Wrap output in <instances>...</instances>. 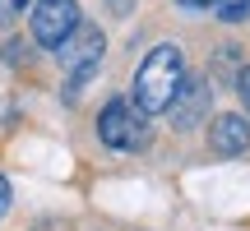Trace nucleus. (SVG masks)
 <instances>
[{
  "instance_id": "f257e3e1",
  "label": "nucleus",
  "mask_w": 250,
  "mask_h": 231,
  "mask_svg": "<svg viewBox=\"0 0 250 231\" xmlns=\"http://www.w3.org/2000/svg\"><path fill=\"white\" fill-rule=\"evenodd\" d=\"M181 79H186V56H181L176 42H162L144 56L139 74H134V107L144 116H162L176 97Z\"/></svg>"
},
{
  "instance_id": "f03ea898",
  "label": "nucleus",
  "mask_w": 250,
  "mask_h": 231,
  "mask_svg": "<svg viewBox=\"0 0 250 231\" xmlns=\"http://www.w3.org/2000/svg\"><path fill=\"white\" fill-rule=\"evenodd\" d=\"M102 46H107V42H102V33H98V28H83V23H74L70 33H65L61 42L51 46V51H56V60H61L65 70H70V83L79 88V83L88 79L93 70H98V60H102Z\"/></svg>"
},
{
  "instance_id": "7ed1b4c3",
  "label": "nucleus",
  "mask_w": 250,
  "mask_h": 231,
  "mask_svg": "<svg viewBox=\"0 0 250 231\" xmlns=\"http://www.w3.org/2000/svg\"><path fill=\"white\" fill-rule=\"evenodd\" d=\"M98 139L107 143V148H139V143H144V125L134 120V107L125 97H116V102L102 107V116H98Z\"/></svg>"
},
{
  "instance_id": "20e7f679",
  "label": "nucleus",
  "mask_w": 250,
  "mask_h": 231,
  "mask_svg": "<svg viewBox=\"0 0 250 231\" xmlns=\"http://www.w3.org/2000/svg\"><path fill=\"white\" fill-rule=\"evenodd\" d=\"M208 102H213V88H208V79H199V74H186L176 88V97H171V125L176 130H195L199 120H208Z\"/></svg>"
},
{
  "instance_id": "39448f33",
  "label": "nucleus",
  "mask_w": 250,
  "mask_h": 231,
  "mask_svg": "<svg viewBox=\"0 0 250 231\" xmlns=\"http://www.w3.org/2000/svg\"><path fill=\"white\" fill-rule=\"evenodd\" d=\"M79 23V0H37L33 5V37L42 46H56Z\"/></svg>"
},
{
  "instance_id": "423d86ee",
  "label": "nucleus",
  "mask_w": 250,
  "mask_h": 231,
  "mask_svg": "<svg viewBox=\"0 0 250 231\" xmlns=\"http://www.w3.org/2000/svg\"><path fill=\"white\" fill-rule=\"evenodd\" d=\"M208 148L218 153V157H241L250 148V120L246 116H218L213 125H208Z\"/></svg>"
},
{
  "instance_id": "0eeeda50",
  "label": "nucleus",
  "mask_w": 250,
  "mask_h": 231,
  "mask_svg": "<svg viewBox=\"0 0 250 231\" xmlns=\"http://www.w3.org/2000/svg\"><path fill=\"white\" fill-rule=\"evenodd\" d=\"M28 5H33V0H0V23H14Z\"/></svg>"
},
{
  "instance_id": "6e6552de",
  "label": "nucleus",
  "mask_w": 250,
  "mask_h": 231,
  "mask_svg": "<svg viewBox=\"0 0 250 231\" xmlns=\"http://www.w3.org/2000/svg\"><path fill=\"white\" fill-rule=\"evenodd\" d=\"M246 14H250V0H227V5H223L227 23H236V19H246Z\"/></svg>"
},
{
  "instance_id": "1a4fd4ad",
  "label": "nucleus",
  "mask_w": 250,
  "mask_h": 231,
  "mask_svg": "<svg viewBox=\"0 0 250 231\" xmlns=\"http://www.w3.org/2000/svg\"><path fill=\"white\" fill-rule=\"evenodd\" d=\"M236 93H241V102H246V111H250V65L236 74Z\"/></svg>"
},
{
  "instance_id": "9d476101",
  "label": "nucleus",
  "mask_w": 250,
  "mask_h": 231,
  "mask_svg": "<svg viewBox=\"0 0 250 231\" xmlns=\"http://www.w3.org/2000/svg\"><path fill=\"white\" fill-rule=\"evenodd\" d=\"M5 213H9V180L0 176V217H5Z\"/></svg>"
},
{
  "instance_id": "9b49d317",
  "label": "nucleus",
  "mask_w": 250,
  "mask_h": 231,
  "mask_svg": "<svg viewBox=\"0 0 250 231\" xmlns=\"http://www.w3.org/2000/svg\"><path fill=\"white\" fill-rule=\"evenodd\" d=\"M186 5H213V0H186Z\"/></svg>"
}]
</instances>
